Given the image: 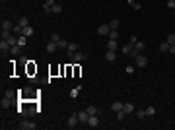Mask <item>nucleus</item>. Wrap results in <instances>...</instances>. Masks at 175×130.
Returning a JSON list of instances; mask_svg holds the SVG:
<instances>
[{
	"instance_id": "nucleus-28",
	"label": "nucleus",
	"mask_w": 175,
	"mask_h": 130,
	"mask_svg": "<svg viewBox=\"0 0 175 130\" xmlns=\"http://www.w3.org/2000/svg\"><path fill=\"white\" fill-rule=\"evenodd\" d=\"M60 12H62V4H58V2H56L55 6H53V14H60Z\"/></svg>"
},
{
	"instance_id": "nucleus-4",
	"label": "nucleus",
	"mask_w": 175,
	"mask_h": 130,
	"mask_svg": "<svg viewBox=\"0 0 175 130\" xmlns=\"http://www.w3.org/2000/svg\"><path fill=\"white\" fill-rule=\"evenodd\" d=\"M78 124H80V120H78V113L70 115V119H68V122H66V126H68V128H76Z\"/></svg>"
},
{
	"instance_id": "nucleus-21",
	"label": "nucleus",
	"mask_w": 175,
	"mask_h": 130,
	"mask_svg": "<svg viewBox=\"0 0 175 130\" xmlns=\"http://www.w3.org/2000/svg\"><path fill=\"white\" fill-rule=\"evenodd\" d=\"M8 49H10V43H8L6 39H2V41H0V51L4 53V51H8Z\"/></svg>"
},
{
	"instance_id": "nucleus-7",
	"label": "nucleus",
	"mask_w": 175,
	"mask_h": 130,
	"mask_svg": "<svg viewBox=\"0 0 175 130\" xmlns=\"http://www.w3.org/2000/svg\"><path fill=\"white\" fill-rule=\"evenodd\" d=\"M0 27H2V31H12V29H14V23H12L10 20H2Z\"/></svg>"
},
{
	"instance_id": "nucleus-30",
	"label": "nucleus",
	"mask_w": 175,
	"mask_h": 130,
	"mask_svg": "<svg viewBox=\"0 0 175 130\" xmlns=\"http://www.w3.org/2000/svg\"><path fill=\"white\" fill-rule=\"evenodd\" d=\"M109 39H115V41H117V39H119V31H117V29L109 31Z\"/></svg>"
},
{
	"instance_id": "nucleus-18",
	"label": "nucleus",
	"mask_w": 175,
	"mask_h": 130,
	"mask_svg": "<svg viewBox=\"0 0 175 130\" xmlns=\"http://www.w3.org/2000/svg\"><path fill=\"white\" fill-rule=\"evenodd\" d=\"M78 49H80L78 43H68V49H66V51H68V53H76Z\"/></svg>"
},
{
	"instance_id": "nucleus-14",
	"label": "nucleus",
	"mask_w": 175,
	"mask_h": 130,
	"mask_svg": "<svg viewBox=\"0 0 175 130\" xmlns=\"http://www.w3.org/2000/svg\"><path fill=\"white\" fill-rule=\"evenodd\" d=\"M56 49H58V45H56L55 41H49V45L45 47V51H47V53H55Z\"/></svg>"
},
{
	"instance_id": "nucleus-40",
	"label": "nucleus",
	"mask_w": 175,
	"mask_h": 130,
	"mask_svg": "<svg viewBox=\"0 0 175 130\" xmlns=\"http://www.w3.org/2000/svg\"><path fill=\"white\" fill-rule=\"evenodd\" d=\"M132 8H134V10H142V4H140V2H134Z\"/></svg>"
},
{
	"instance_id": "nucleus-16",
	"label": "nucleus",
	"mask_w": 175,
	"mask_h": 130,
	"mask_svg": "<svg viewBox=\"0 0 175 130\" xmlns=\"http://www.w3.org/2000/svg\"><path fill=\"white\" fill-rule=\"evenodd\" d=\"M86 111H88V115H99V109L95 105H88Z\"/></svg>"
},
{
	"instance_id": "nucleus-11",
	"label": "nucleus",
	"mask_w": 175,
	"mask_h": 130,
	"mask_svg": "<svg viewBox=\"0 0 175 130\" xmlns=\"http://www.w3.org/2000/svg\"><path fill=\"white\" fill-rule=\"evenodd\" d=\"M109 31H111V29H109V23H103V25H99V27H97L99 35H109Z\"/></svg>"
},
{
	"instance_id": "nucleus-35",
	"label": "nucleus",
	"mask_w": 175,
	"mask_h": 130,
	"mask_svg": "<svg viewBox=\"0 0 175 130\" xmlns=\"http://www.w3.org/2000/svg\"><path fill=\"white\" fill-rule=\"evenodd\" d=\"M51 41L58 43V41H60V35H58V33H53V35H51Z\"/></svg>"
},
{
	"instance_id": "nucleus-8",
	"label": "nucleus",
	"mask_w": 175,
	"mask_h": 130,
	"mask_svg": "<svg viewBox=\"0 0 175 130\" xmlns=\"http://www.w3.org/2000/svg\"><path fill=\"white\" fill-rule=\"evenodd\" d=\"M99 115H89V119H88V126H91V128H95L99 124Z\"/></svg>"
},
{
	"instance_id": "nucleus-32",
	"label": "nucleus",
	"mask_w": 175,
	"mask_h": 130,
	"mask_svg": "<svg viewBox=\"0 0 175 130\" xmlns=\"http://www.w3.org/2000/svg\"><path fill=\"white\" fill-rule=\"evenodd\" d=\"M134 70H136V66H132V64H129L127 68H125V72H127V74H134Z\"/></svg>"
},
{
	"instance_id": "nucleus-5",
	"label": "nucleus",
	"mask_w": 175,
	"mask_h": 130,
	"mask_svg": "<svg viewBox=\"0 0 175 130\" xmlns=\"http://www.w3.org/2000/svg\"><path fill=\"white\" fill-rule=\"evenodd\" d=\"M20 128H22V130H35V128H37V124L31 122V120H22V122H20Z\"/></svg>"
},
{
	"instance_id": "nucleus-17",
	"label": "nucleus",
	"mask_w": 175,
	"mask_h": 130,
	"mask_svg": "<svg viewBox=\"0 0 175 130\" xmlns=\"http://www.w3.org/2000/svg\"><path fill=\"white\" fill-rule=\"evenodd\" d=\"M123 105H125V103H121V101H115V103L111 105V109H113L115 113H119V111H123Z\"/></svg>"
},
{
	"instance_id": "nucleus-31",
	"label": "nucleus",
	"mask_w": 175,
	"mask_h": 130,
	"mask_svg": "<svg viewBox=\"0 0 175 130\" xmlns=\"http://www.w3.org/2000/svg\"><path fill=\"white\" fill-rule=\"evenodd\" d=\"M56 45H58V49H68V41H64V39H60Z\"/></svg>"
},
{
	"instance_id": "nucleus-26",
	"label": "nucleus",
	"mask_w": 175,
	"mask_h": 130,
	"mask_svg": "<svg viewBox=\"0 0 175 130\" xmlns=\"http://www.w3.org/2000/svg\"><path fill=\"white\" fill-rule=\"evenodd\" d=\"M154 115H156V107H152V105L146 107V117H154Z\"/></svg>"
},
{
	"instance_id": "nucleus-33",
	"label": "nucleus",
	"mask_w": 175,
	"mask_h": 130,
	"mask_svg": "<svg viewBox=\"0 0 175 130\" xmlns=\"http://www.w3.org/2000/svg\"><path fill=\"white\" fill-rule=\"evenodd\" d=\"M127 119V113H125V111H119V113H117V120H125Z\"/></svg>"
},
{
	"instance_id": "nucleus-39",
	"label": "nucleus",
	"mask_w": 175,
	"mask_h": 130,
	"mask_svg": "<svg viewBox=\"0 0 175 130\" xmlns=\"http://www.w3.org/2000/svg\"><path fill=\"white\" fill-rule=\"evenodd\" d=\"M138 54H140V51H136V49H132V53L129 54V56H131V58H136Z\"/></svg>"
},
{
	"instance_id": "nucleus-2",
	"label": "nucleus",
	"mask_w": 175,
	"mask_h": 130,
	"mask_svg": "<svg viewBox=\"0 0 175 130\" xmlns=\"http://www.w3.org/2000/svg\"><path fill=\"white\" fill-rule=\"evenodd\" d=\"M14 95H16V91H6V95L2 97V107H10L12 105V101H14Z\"/></svg>"
},
{
	"instance_id": "nucleus-12",
	"label": "nucleus",
	"mask_w": 175,
	"mask_h": 130,
	"mask_svg": "<svg viewBox=\"0 0 175 130\" xmlns=\"http://www.w3.org/2000/svg\"><path fill=\"white\" fill-rule=\"evenodd\" d=\"M115 58H117V53H115V51H107V53H105V60H107V62H115Z\"/></svg>"
},
{
	"instance_id": "nucleus-22",
	"label": "nucleus",
	"mask_w": 175,
	"mask_h": 130,
	"mask_svg": "<svg viewBox=\"0 0 175 130\" xmlns=\"http://www.w3.org/2000/svg\"><path fill=\"white\" fill-rule=\"evenodd\" d=\"M169 47H171V45L167 43V41H164V43L160 45V51H162V53H169Z\"/></svg>"
},
{
	"instance_id": "nucleus-10",
	"label": "nucleus",
	"mask_w": 175,
	"mask_h": 130,
	"mask_svg": "<svg viewBox=\"0 0 175 130\" xmlns=\"http://www.w3.org/2000/svg\"><path fill=\"white\" fill-rule=\"evenodd\" d=\"M107 51H115V53H117V51H119V43H117L115 39H109V41H107Z\"/></svg>"
},
{
	"instance_id": "nucleus-37",
	"label": "nucleus",
	"mask_w": 175,
	"mask_h": 130,
	"mask_svg": "<svg viewBox=\"0 0 175 130\" xmlns=\"http://www.w3.org/2000/svg\"><path fill=\"white\" fill-rule=\"evenodd\" d=\"M167 8H169V10H175V0H167Z\"/></svg>"
},
{
	"instance_id": "nucleus-24",
	"label": "nucleus",
	"mask_w": 175,
	"mask_h": 130,
	"mask_svg": "<svg viewBox=\"0 0 175 130\" xmlns=\"http://www.w3.org/2000/svg\"><path fill=\"white\" fill-rule=\"evenodd\" d=\"M136 119H146V109H140V111H134Z\"/></svg>"
},
{
	"instance_id": "nucleus-41",
	"label": "nucleus",
	"mask_w": 175,
	"mask_h": 130,
	"mask_svg": "<svg viewBox=\"0 0 175 130\" xmlns=\"http://www.w3.org/2000/svg\"><path fill=\"white\" fill-rule=\"evenodd\" d=\"M169 53H171V54H175V45H171V47H169Z\"/></svg>"
},
{
	"instance_id": "nucleus-27",
	"label": "nucleus",
	"mask_w": 175,
	"mask_h": 130,
	"mask_svg": "<svg viewBox=\"0 0 175 130\" xmlns=\"http://www.w3.org/2000/svg\"><path fill=\"white\" fill-rule=\"evenodd\" d=\"M80 89H82L80 86H78V87H74V89L70 91V97H72V99H76V97H78V93H80Z\"/></svg>"
},
{
	"instance_id": "nucleus-15",
	"label": "nucleus",
	"mask_w": 175,
	"mask_h": 130,
	"mask_svg": "<svg viewBox=\"0 0 175 130\" xmlns=\"http://www.w3.org/2000/svg\"><path fill=\"white\" fill-rule=\"evenodd\" d=\"M132 49H134V45H132V43H129V45H125V47H123L121 51H123V54H127V56H129V54L132 53Z\"/></svg>"
},
{
	"instance_id": "nucleus-3",
	"label": "nucleus",
	"mask_w": 175,
	"mask_h": 130,
	"mask_svg": "<svg viewBox=\"0 0 175 130\" xmlns=\"http://www.w3.org/2000/svg\"><path fill=\"white\" fill-rule=\"evenodd\" d=\"M134 66H136V68H146V66H148V58L140 53L136 58H134Z\"/></svg>"
},
{
	"instance_id": "nucleus-6",
	"label": "nucleus",
	"mask_w": 175,
	"mask_h": 130,
	"mask_svg": "<svg viewBox=\"0 0 175 130\" xmlns=\"http://www.w3.org/2000/svg\"><path fill=\"white\" fill-rule=\"evenodd\" d=\"M56 4V0H45L43 4V12L45 14H53V6Z\"/></svg>"
},
{
	"instance_id": "nucleus-38",
	"label": "nucleus",
	"mask_w": 175,
	"mask_h": 130,
	"mask_svg": "<svg viewBox=\"0 0 175 130\" xmlns=\"http://www.w3.org/2000/svg\"><path fill=\"white\" fill-rule=\"evenodd\" d=\"M129 43L136 45V43H138V37H136V35H131V39H129Z\"/></svg>"
},
{
	"instance_id": "nucleus-19",
	"label": "nucleus",
	"mask_w": 175,
	"mask_h": 130,
	"mask_svg": "<svg viewBox=\"0 0 175 130\" xmlns=\"http://www.w3.org/2000/svg\"><path fill=\"white\" fill-rule=\"evenodd\" d=\"M33 33H35V31H33V27H31V25H27V27H23V33H22V35H25V37H31Z\"/></svg>"
},
{
	"instance_id": "nucleus-1",
	"label": "nucleus",
	"mask_w": 175,
	"mask_h": 130,
	"mask_svg": "<svg viewBox=\"0 0 175 130\" xmlns=\"http://www.w3.org/2000/svg\"><path fill=\"white\" fill-rule=\"evenodd\" d=\"M88 58V53H80V51H76V53H68V60L70 62H82V60H86Z\"/></svg>"
},
{
	"instance_id": "nucleus-36",
	"label": "nucleus",
	"mask_w": 175,
	"mask_h": 130,
	"mask_svg": "<svg viewBox=\"0 0 175 130\" xmlns=\"http://www.w3.org/2000/svg\"><path fill=\"white\" fill-rule=\"evenodd\" d=\"M18 47H20V45H16V47H10V53L14 54V56H16V54L20 53V49H18Z\"/></svg>"
},
{
	"instance_id": "nucleus-9",
	"label": "nucleus",
	"mask_w": 175,
	"mask_h": 130,
	"mask_svg": "<svg viewBox=\"0 0 175 130\" xmlns=\"http://www.w3.org/2000/svg\"><path fill=\"white\" fill-rule=\"evenodd\" d=\"M88 119H89L88 111H80V113H78V120H80V124H88Z\"/></svg>"
},
{
	"instance_id": "nucleus-13",
	"label": "nucleus",
	"mask_w": 175,
	"mask_h": 130,
	"mask_svg": "<svg viewBox=\"0 0 175 130\" xmlns=\"http://www.w3.org/2000/svg\"><path fill=\"white\" fill-rule=\"evenodd\" d=\"M123 111H125L127 115H132L136 109H134V105H132V103H125V105H123Z\"/></svg>"
},
{
	"instance_id": "nucleus-20",
	"label": "nucleus",
	"mask_w": 175,
	"mask_h": 130,
	"mask_svg": "<svg viewBox=\"0 0 175 130\" xmlns=\"http://www.w3.org/2000/svg\"><path fill=\"white\" fill-rule=\"evenodd\" d=\"M119 25H121L119 20H111V22H109V29H111V31H113V29H119Z\"/></svg>"
},
{
	"instance_id": "nucleus-34",
	"label": "nucleus",
	"mask_w": 175,
	"mask_h": 130,
	"mask_svg": "<svg viewBox=\"0 0 175 130\" xmlns=\"http://www.w3.org/2000/svg\"><path fill=\"white\" fill-rule=\"evenodd\" d=\"M167 43L175 45V33H169V35H167Z\"/></svg>"
},
{
	"instance_id": "nucleus-29",
	"label": "nucleus",
	"mask_w": 175,
	"mask_h": 130,
	"mask_svg": "<svg viewBox=\"0 0 175 130\" xmlns=\"http://www.w3.org/2000/svg\"><path fill=\"white\" fill-rule=\"evenodd\" d=\"M20 25H22V27H27V25H29V20H27L25 16H22V18H20Z\"/></svg>"
},
{
	"instance_id": "nucleus-42",
	"label": "nucleus",
	"mask_w": 175,
	"mask_h": 130,
	"mask_svg": "<svg viewBox=\"0 0 175 130\" xmlns=\"http://www.w3.org/2000/svg\"><path fill=\"white\" fill-rule=\"evenodd\" d=\"M127 2H129V4H131V6H132V4H134V2H136V0H127Z\"/></svg>"
},
{
	"instance_id": "nucleus-23",
	"label": "nucleus",
	"mask_w": 175,
	"mask_h": 130,
	"mask_svg": "<svg viewBox=\"0 0 175 130\" xmlns=\"http://www.w3.org/2000/svg\"><path fill=\"white\" fill-rule=\"evenodd\" d=\"M18 45H20V47H25V45H27V37H25V35H20V37H18Z\"/></svg>"
},
{
	"instance_id": "nucleus-25",
	"label": "nucleus",
	"mask_w": 175,
	"mask_h": 130,
	"mask_svg": "<svg viewBox=\"0 0 175 130\" xmlns=\"http://www.w3.org/2000/svg\"><path fill=\"white\" fill-rule=\"evenodd\" d=\"M134 49H136V51H140V53H142L144 49H146V43H144V41H138V43L134 45Z\"/></svg>"
}]
</instances>
